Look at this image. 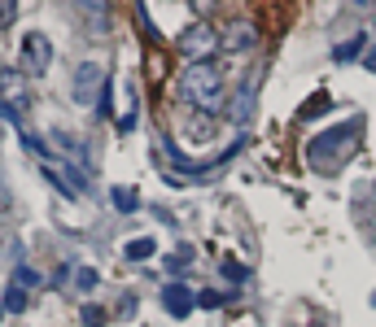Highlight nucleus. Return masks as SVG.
<instances>
[{
    "instance_id": "24",
    "label": "nucleus",
    "mask_w": 376,
    "mask_h": 327,
    "mask_svg": "<svg viewBox=\"0 0 376 327\" xmlns=\"http://www.w3.org/2000/svg\"><path fill=\"white\" fill-rule=\"evenodd\" d=\"M368 65H372V70H376V53H368Z\"/></svg>"
},
{
    "instance_id": "17",
    "label": "nucleus",
    "mask_w": 376,
    "mask_h": 327,
    "mask_svg": "<svg viewBox=\"0 0 376 327\" xmlns=\"http://www.w3.org/2000/svg\"><path fill=\"white\" fill-rule=\"evenodd\" d=\"M75 284L88 292V288H96V284H101V275H96L92 266H79V271H75Z\"/></svg>"
},
{
    "instance_id": "10",
    "label": "nucleus",
    "mask_w": 376,
    "mask_h": 327,
    "mask_svg": "<svg viewBox=\"0 0 376 327\" xmlns=\"http://www.w3.org/2000/svg\"><path fill=\"white\" fill-rule=\"evenodd\" d=\"M153 253H158V244H153L149 236L127 240V249H123V257H127V262H144V257H153Z\"/></svg>"
},
{
    "instance_id": "15",
    "label": "nucleus",
    "mask_w": 376,
    "mask_h": 327,
    "mask_svg": "<svg viewBox=\"0 0 376 327\" xmlns=\"http://www.w3.org/2000/svg\"><path fill=\"white\" fill-rule=\"evenodd\" d=\"M245 113H250V83H245L236 92V101H232V122H245Z\"/></svg>"
},
{
    "instance_id": "16",
    "label": "nucleus",
    "mask_w": 376,
    "mask_h": 327,
    "mask_svg": "<svg viewBox=\"0 0 376 327\" xmlns=\"http://www.w3.org/2000/svg\"><path fill=\"white\" fill-rule=\"evenodd\" d=\"M315 109H329V92H315V96H310V101L298 109V118H310V113H315Z\"/></svg>"
},
{
    "instance_id": "11",
    "label": "nucleus",
    "mask_w": 376,
    "mask_h": 327,
    "mask_svg": "<svg viewBox=\"0 0 376 327\" xmlns=\"http://www.w3.org/2000/svg\"><path fill=\"white\" fill-rule=\"evenodd\" d=\"M363 44H368V35L359 31L354 40H346V44H337V48H333V61H354L359 53H363Z\"/></svg>"
},
{
    "instance_id": "5",
    "label": "nucleus",
    "mask_w": 376,
    "mask_h": 327,
    "mask_svg": "<svg viewBox=\"0 0 376 327\" xmlns=\"http://www.w3.org/2000/svg\"><path fill=\"white\" fill-rule=\"evenodd\" d=\"M22 65H27V74H44L48 65H53V44H48L40 31H31L22 40Z\"/></svg>"
},
{
    "instance_id": "12",
    "label": "nucleus",
    "mask_w": 376,
    "mask_h": 327,
    "mask_svg": "<svg viewBox=\"0 0 376 327\" xmlns=\"http://www.w3.org/2000/svg\"><path fill=\"white\" fill-rule=\"evenodd\" d=\"M110 201H114V205H119V209H123V214H132V209L140 205V196H136L132 188H110Z\"/></svg>"
},
{
    "instance_id": "23",
    "label": "nucleus",
    "mask_w": 376,
    "mask_h": 327,
    "mask_svg": "<svg viewBox=\"0 0 376 327\" xmlns=\"http://www.w3.org/2000/svg\"><path fill=\"white\" fill-rule=\"evenodd\" d=\"M188 5H193V13H210V9H215V0H188Z\"/></svg>"
},
{
    "instance_id": "9",
    "label": "nucleus",
    "mask_w": 376,
    "mask_h": 327,
    "mask_svg": "<svg viewBox=\"0 0 376 327\" xmlns=\"http://www.w3.org/2000/svg\"><path fill=\"white\" fill-rule=\"evenodd\" d=\"M75 9L84 13V22L96 31V35L110 31V0H75Z\"/></svg>"
},
{
    "instance_id": "20",
    "label": "nucleus",
    "mask_w": 376,
    "mask_h": 327,
    "mask_svg": "<svg viewBox=\"0 0 376 327\" xmlns=\"http://www.w3.org/2000/svg\"><path fill=\"white\" fill-rule=\"evenodd\" d=\"M197 305L202 310H219L223 305V292H197Z\"/></svg>"
},
{
    "instance_id": "1",
    "label": "nucleus",
    "mask_w": 376,
    "mask_h": 327,
    "mask_svg": "<svg viewBox=\"0 0 376 327\" xmlns=\"http://www.w3.org/2000/svg\"><path fill=\"white\" fill-rule=\"evenodd\" d=\"M179 92H184L197 109H206V113L219 109L223 105V92H227L223 88V70H219L215 61H193L188 70H184V79H179Z\"/></svg>"
},
{
    "instance_id": "19",
    "label": "nucleus",
    "mask_w": 376,
    "mask_h": 327,
    "mask_svg": "<svg viewBox=\"0 0 376 327\" xmlns=\"http://www.w3.org/2000/svg\"><path fill=\"white\" fill-rule=\"evenodd\" d=\"M105 323V310L101 305H84V327H101Z\"/></svg>"
},
{
    "instance_id": "8",
    "label": "nucleus",
    "mask_w": 376,
    "mask_h": 327,
    "mask_svg": "<svg viewBox=\"0 0 376 327\" xmlns=\"http://www.w3.org/2000/svg\"><path fill=\"white\" fill-rule=\"evenodd\" d=\"M0 96H5V105H13V109H27V83H22V74L18 70H0Z\"/></svg>"
},
{
    "instance_id": "4",
    "label": "nucleus",
    "mask_w": 376,
    "mask_h": 327,
    "mask_svg": "<svg viewBox=\"0 0 376 327\" xmlns=\"http://www.w3.org/2000/svg\"><path fill=\"white\" fill-rule=\"evenodd\" d=\"M215 48H223V40L215 35V26H206V22L188 26L184 35H179V53L188 61H206V53H215Z\"/></svg>"
},
{
    "instance_id": "13",
    "label": "nucleus",
    "mask_w": 376,
    "mask_h": 327,
    "mask_svg": "<svg viewBox=\"0 0 376 327\" xmlns=\"http://www.w3.org/2000/svg\"><path fill=\"white\" fill-rule=\"evenodd\" d=\"M5 310H9V314H22V310H27V288L22 284L5 288Z\"/></svg>"
},
{
    "instance_id": "3",
    "label": "nucleus",
    "mask_w": 376,
    "mask_h": 327,
    "mask_svg": "<svg viewBox=\"0 0 376 327\" xmlns=\"http://www.w3.org/2000/svg\"><path fill=\"white\" fill-rule=\"evenodd\" d=\"M101 88H105V70L96 61H79L75 65V79H70L75 105H96V101H101Z\"/></svg>"
},
{
    "instance_id": "6",
    "label": "nucleus",
    "mask_w": 376,
    "mask_h": 327,
    "mask_svg": "<svg viewBox=\"0 0 376 327\" xmlns=\"http://www.w3.org/2000/svg\"><path fill=\"white\" fill-rule=\"evenodd\" d=\"M193 305H197V292H193L188 284H167V288H162V310H167V314L184 319Z\"/></svg>"
},
{
    "instance_id": "2",
    "label": "nucleus",
    "mask_w": 376,
    "mask_h": 327,
    "mask_svg": "<svg viewBox=\"0 0 376 327\" xmlns=\"http://www.w3.org/2000/svg\"><path fill=\"white\" fill-rule=\"evenodd\" d=\"M359 131H363V122H359V118L341 122V127H329V131H319V136L306 144V161H310V166H329V161H333L341 149H346L350 140H359Z\"/></svg>"
},
{
    "instance_id": "21",
    "label": "nucleus",
    "mask_w": 376,
    "mask_h": 327,
    "mask_svg": "<svg viewBox=\"0 0 376 327\" xmlns=\"http://www.w3.org/2000/svg\"><path fill=\"white\" fill-rule=\"evenodd\" d=\"M223 275H227V280H245V266H241V262H223Z\"/></svg>"
},
{
    "instance_id": "22",
    "label": "nucleus",
    "mask_w": 376,
    "mask_h": 327,
    "mask_svg": "<svg viewBox=\"0 0 376 327\" xmlns=\"http://www.w3.org/2000/svg\"><path fill=\"white\" fill-rule=\"evenodd\" d=\"M18 284H40V271H31V266H18Z\"/></svg>"
},
{
    "instance_id": "7",
    "label": "nucleus",
    "mask_w": 376,
    "mask_h": 327,
    "mask_svg": "<svg viewBox=\"0 0 376 327\" xmlns=\"http://www.w3.org/2000/svg\"><path fill=\"white\" fill-rule=\"evenodd\" d=\"M223 48H227V53H236V57L254 53V48H258V31L250 22H232V26H227V35H223Z\"/></svg>"
},
{
    "instance_id": "25",
    "label": "nucleus",
    "mask_w": 376,
    "mask_h": 327,
    "mask_svg": "<svg viewBox=\"0 0 376 327\" xmlns=\"http://www.w3.org/2000/svg\"><path fill=\"white\" fill-rule=\"evenodd\" d=\"M0 319H5V310H0Z\"/></svg>"
},
{
    "instance_id": "18",
    "label": "nucleus",
    "mask_w": 376,
    "mask_h": 327,
    "mask_svg": "<svg viewBox=\"0 0 376 327\" xmlns=\"http://www.w3.org/2000/svg\"><path fill=\"white\" fill-rule=\"evenodd\" d=\"M13 18H18V0H0V31L13 26Z\"/></svg>"
},
{
    "instance_id": "14",
    "label": "nucleus",
    "mask_w": 376,
    "mask_h": 327,
    "mask_svg": "<svg viewBox=\"0 0 376 327\" xmlns=\"http://www.w3.org/2000/svg\"><path fill=\"white\" fill-rule=\"evenodd\" d=\"M188 262H193V249L184 244V249H175V253L167 257V271H171V275H179V271H188Z\"/></svg>"
}]
</instances>
